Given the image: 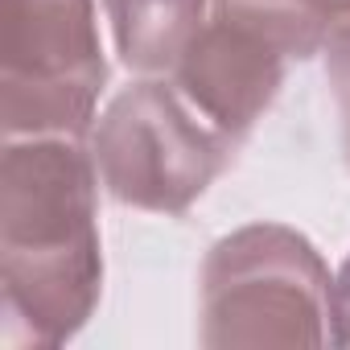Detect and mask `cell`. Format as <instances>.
<instances>
[{"label":"cell","mask_w":350,"mask_h":350,"mask_svg":"<svg viewBox=\"0 0 350 350\" xmlns=\"http://www.w3.org/2000/svg\"><path fill=\"white\" fill-rule=\"evenodd\" d=\"M0 293L13 346H62L103 293L95 157L79 136H13L0 157Z\"/></svg>","instance_id":"obj_1"},{"label":"cell","mask_w":350,"mask_h":350,"mask_svg":"<svg viewBox=\"0 0 350 350\" xmlns=\"http://www.w3.org/2000/svg\"><path fill=\"white\" fill-rule=\"evenodd\" d=\"M329 268L293 227L247 223L202 264V346H325Z\"/></svg>","instance_id":"obj_2"},{"label":"cell","mask_w":350,"mask_h":350,"mask_svg":"<svg viewBox=\"0 0 350 350\" xmlns=\"http://www.w3.org/2000/svg\"><path fill=\"white\" fill-rule=\"evenodd\" d=\"M91 157L116 202L152 215H186L231 165L235 144L173 83L144 79L107 103L91 132Z\"/></svg>","instance_id":"obj_3"},{"label":"cell","mask_w":350,"mask_h":350,"mask_svg":"<svg viewBox=\"0 0 350 350\" xmlns=\"http://www.w3.org/2000/svg\"><path fill=\"white\" fill-rule=\"evenodd\" d=\"M107 87L95 0H5L0 120L5 136H83Z\"/></svg>","instance_id":"obj_4"},{"label":"cell","mask_w":350,"mask_h":350,"mask_svg":"<svg viewBox=\"0 0 350 350\" xmlns=\"http://www.w3.org/2000/svg\"><path fill=\"white\" fill-rule=\"evenodd\" d=\"M288 50L260 25L211 9L206 25L182 50L173 66V87L182 99L235 148L272 107L284 83Z\"/></svg>","instance_id":"obj_5"},{"label":"cell","mask_w":350,"mask_h":350,"mask_svg":"<svg viewBox=\"0 0 350 350\" xmlns=\"http://www.w3.org/2000/svg\"><path fill=\"white\" fill-rule=\"evenodd\" d=\"M116 54L136 75H169L206 25L215 0H103Z\"/></svg>","instance_id":"obj_6"},{"label":"cell","mask_w":350,"mask_h":350,"mask_svg":"<svg viewBox=\"0 0 350 350\" xmlns=\"http://www.w3.org/2000/svg\"><path fill=\"white\" fill-rule=\"evenodd\" d=\"M215 9L260 25L288 50V58L317 54L325 33L338 21H350V0H215Z\"/></svg>","instance_id":"obj_7"},{"label":"cell","mask_w":350,"mask_h":350,"mask_svg":"<svg viewBox=\"0 0 350 350\" xmlns=\"http://www.w3.org/2000/svg\"><path fill=\"white\" fill-rule=\"evenodd\" d=\"M325 83L342 116V140H346V161H350V21H338L325 33Z\"/></svg>","instance_id":"obj_8"},{"label":"cell","mask_w":350,"mask_h":350,"mask_svg":"<svg viewBox=\"0 0 350 350\" xmlns=\"http://www.w3.org/2000/svg\"><path fill=\"white\" fill-rule=\"evenodd\" d=\"M329 342L334 346H350V256L329 288Z\"/></svg>","instance_id":"obj_9"}]
</instances>
